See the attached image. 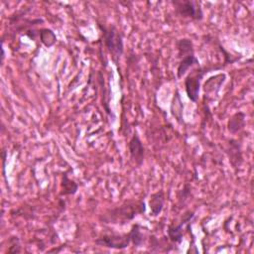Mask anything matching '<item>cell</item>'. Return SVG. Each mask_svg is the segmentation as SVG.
<instances>
[{
    "mask_svg": "<svg viewBox=\"0 0 254 254\" xmlns=\"http://www.w3.org/2000/svg\"><path fill=\"white\" fill-rule=\"evenodd\" d=\"M131 243L129 233L104 234L95 240V244L111 249H125Z\"/></svg>",
    "mask_w": 254,
    "mask_h": 254,
    "instance_id": "5",
    "label": "cell"
},
{
    "mask_svg": "<svg viewBox=\"0 0 254 254\" xmlns=\"http://www.w3.org/2000/svg\"><path fill=\"white\" fill-rule=\"evenodd\" d=\"M128 149H129L131 159L138 167H140L144 162L145 148L137 132H135L132 138L130 139L128 143Z\"/></svg>",
    "mask_w": 254,
    "mask_h": 254,
    "instance_id": "7",
    "label": "cell"
},
{
    "mask_svg": "<svg viewBox=\"0 0 254 254\" xmlns=\"http://www.w3.org/2000/svg\"><path fill=\"white\" fill-rule=\"evenodd\" d=\"M176 47L178 49V57L179 59L190 55V54H194V50H193V45L190 39L188 38H182L176 41Z\"/></svg>",
    "mask_w": 254,
    "mask_h": 254,
    "instance_id": "13",
    "label": "cell"
},
{
    "mask_svg": "<svg viewBox=\"0 0 254 254\" xmlns=\"http://www.w3.org/2000/svg\"><path fill=\"white\" fill-rule=\"evenodd\" d=\"M144 227L139 224V223H134L130 229V231L128 232L130 235V239H131V243L135 246V247H140L144 244L145 242V234L142 232V229Z\"/></svg>",
    "mask_w": 254,
    "mask_h": 254,
    "instance_id": "12",
    "label": "cell"
},
{
    "mask_svg": "<svg viewBox=\"0 0 254 254\" xmlns=\"http://www.w3.org/2000/svg\"><path fill=\"white\" fill-rule=\"evenodd\" d=\"M219 69L218 67H201L198 66L197 68H194L192 71H190L186 79H185V87H186V93L188 98L192 101L196 102L198 100L199 96V90H200V83L203 75L208 72L211 69Z\"/></svg>",
    "mask_w": 254,
    "mask_h": 254,
    "instance_id": "3",
    "label": "cell"
},
{
    "mask_svg": "<svg viewBox=\"0 0 254 254\" xmlns=\"http://www.w3.org/2000/svg\"><path fill=\"white\" fill-rule=\"evenodd\" d=\"M230 144V155H229V161L234 167H238L243 162L242 154L240 152V149L238 148V144L234 140L229 141Z\"/></svg>",
    "mask_w": 254,
    "mask_h": 254,
    "instance_id": "15",
    "label": "cell"
},
{
    "mask_svg": "<svg viewBox=\"0 0 254 254\" xmlns=\"http://www.w3.org/2000/svg\"><path fill=\"white\" fill-rule=\"evenodd\" d=\"M38 35L40 37L42 44H44L48 48L54 46L57 42V36L51 29H48V28L42 29L39 31Z\"/></svg>",
    "mask_w": 254,
    "mask_h": 254,
    "instance_id": "16",
    "label": "cell"
},
{
    "mask_svg": "<svg viewBox=\"0 0 254 254\" xmlns=\"http://www.w3.org/2000/svg\"><path fill=\"white\" fill-rule=\"evenodd\" d=\"M193 217H194V212L189 210L184 213L183 218L179 224H170L168 226V229H167L168 238L172 243L180 244L183 241L184 225H186L187 223H190Z\"/></svg>",
    "mask_w": 254,
    "mask_h": 254,
    "instance_id": "6",
    "label": "cell"
},
{
    "mask_svg": "<svg viewBox=\"0 0 254 254\" xmlns=\"http://www.w3.org/2000/svg\"><path fill=\"white\" fill-rule=\"evenodd\" d=\"M146 210V204L144 200H128L120 206L112 208L103 214L101 220L106 223H118L125 224L132 220L136 215L144 213Z\"/></svg>",
    "mask_w": 254,
    "mask_h": 254,
    "instance_id": "1",
    "label": "cell"
},
{
    "mask_svg": "<svg viewBox=\"0 0 254 254\" xmlns=\"http://www.w3.org/2000/svg\"><path fill=\"white\" fill-rule=\"evenodd\" d=\"M97 27L102 33L105 47L111 54L114 63L118 64V61L124 52L123 37L121 32L114 25L105 26L103 24L97 23Z\"/></svg>",
    "mask_w": 254,
    "mask_h": 254,
    "instance_id": "2",
    "label": "cell"
},
{
    "mask_svg": "<svg viewBox=\"0 0 254 254\" xmlns=\"http://www.w3.org/2000/svg\"><path fill=\"white\" fill-rule=\"evenodd\" d=\"M165 203V192L163 190H159L156 192L150 195L149 199V207H150V215L157 217L163 210Z\"/></svg>",
    "mask_w": 254,
    "mask_h": 254,
    "instance_id": "8",
    "label": "cell"
},
{
    "mask_svg": "<svg viewBox=\"0 0 254 254\" xmlns=\"http://www.w3.org/2000/svg\"><path fill=\"white\" fill-rule=\"evenodd\" d=\"M183 109H184V105L182 103V99H181V95L179 93V90H176L174 96H173V100H172V104H171V113L172 115L177 119V121L180 124L184 123V117H183Z\"/></svg>",
    "mask_w": 254,
    "mask_h": 254,
    "instance_id": "11",
    "label": "cell"
},
{
    "mask_svg": "<svg viewBox=\"0 0 254 254\" xmlns=\"http://www.w3.org/2000/svg\"><path fill=\"white\" fill-rule=\"evenodd\" d=\"M78 190V186L74 181L70 180L66 173L63 176V182H62V191L61 195H70L74 194Z\"/></svg>",
    "mask_w": 254,
    "mask_h": 254,
    "instance_id": "14",
    "label": "cell"
},
{
    "mask_svg": "<svg viewBox=\"0 0 254 254\" xmlns=\"http://www.w3.org/2000/svg\"><path fill=\"white\" fill-rule=\"evenodd\" d=\"M175 12L183 17L192 21H201L203 19V11L200 3L192 0H175L172 1Z\"/></svg>",
    "mask_w": 254,
    "mask_h": 254,
    "instance_id": "4",
    "label": "cell"
},
{
    "mask_svg": "<svg viewBox=\"0 0 254 254\" xmlns=\"http://www.w3.org/2000/svg\"><path fill=\"white\" fill-rule=\"evenodd\" d=\"M246 114L243 111H238L231 116L227 123V129L230 133L235 134L242 130L245 126Z\"/></svg>",
    "mask_w": 254,
    "mask_h": 254,
    "instance_id": "10",
    "label": "cell"
},
{
    "mask_svg": "<svg viewBox=\"0 0 254 254\" xmlns=\"http://www.w3.org/2000/svg\"><path fill=\"white\" fill-rule=\"evenodd\" d=\"M199 65V62H198V59L194 56V54H190V55H188V56H185L183 58L180 59V63L178 64V67H177V76L178 78H181L183 77L188 69L190 67H191L192 65Z\"/></svg>",
    "mask_w": 254,
    "mask_h": 254,
    "instance_id": "9",
    "label": "cell"
}]
</instances>
